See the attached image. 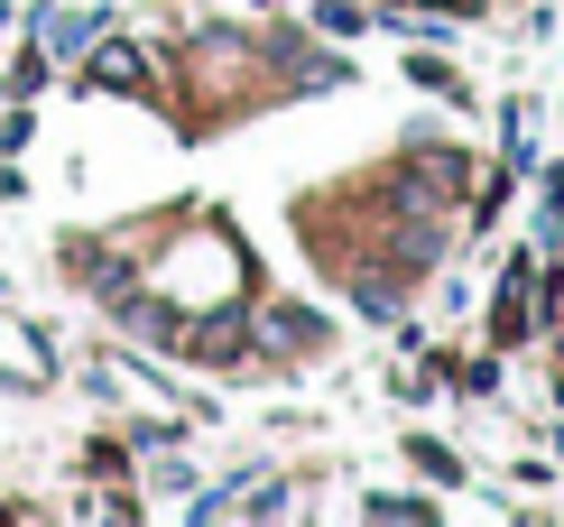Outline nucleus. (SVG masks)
I'll list each match as a JSON object with an SVG mask.
<instances>
[{"mask_svg": "<svg viewBox=\"0 0 564 527\" xmlns=\"http://www.w3.org/2000/svg\"><path fill=\"white\" fill-rule=\"evenodd\" d=\"M500 343H528V269H509L500 287Z\"/></svg>", "mask_w": 564, "mask_h": 527, "instance_id": "2", "label": "nucleus"}, {"mask_svg": "<svg viewBox=\"0 0 564 527\" xmlns=\"http://www.w3.org/2000/svg\"><path fill=\"white\" fill-rule=\"evenodd\" d=\"M454 195H463V158L454 149H426V158L398 166V213H435V204H454Z\"/></svg>", "mask_w": 564, "mask_h": 527, "instance_id": "1", "label": "nucleus"}, {"mask_svg": "<svg viewBox=\"0 0 564 527\" xmlns=\"http://www.w3.org/2000/svg\"><path fill=\"white\" fill-rule=\"evenodd\" d=\"M269 343H278V352H296V343H305V315H288V305H278V315H269Z\"/></svg>", "mask_w": 564, "mask_h": 527, "instance_id": "4", "label": "nucleus"}, {"mask_svg": "<svg viewBox=\"0 0 564 527\" xmlns=\"http://www.w3.org/2000/svg\"><path fill=\"white\" fill-rule=\"evenodd\" d=\"M93 84H139V56H130V46H111V56H93Z\"/></svg>", "mask_w": 564, "mask_h": 527, "instance_id": "3", "label": "nucleus"}]
</instances>
